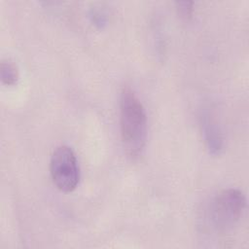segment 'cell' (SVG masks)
Returning a JSON list of instances; mask_svg holds the SVG:
<instances>
[{"label":"cell","mask_w":249,"mask_h":249,"mask_svg":"<svg viewBox=\"0 0 249 249\" xmlns=\"http://www.w3.org/2000/svg\"><path fill=\"white\" fill-rule=\"evenodd\" d=\"M1 81L7 86H13L18 82V71L14 62L9 59H4L0 65Z\"/></svg>","instance_id":"obj_5"},{"label":"cell","mask_w":249,"mask_h":249,"mask_svg":"<svg viewBox=\"0 0 249 249\" xmlns=\"http://www.w3.org/2000/svg\"><path fill=\"white\" fill-rule=\"evenodd\" d=\"M202 131L206 147L213 155L220 154L223 149V134L216 120L209 114L203 117Z\"/></svg>","instance_id":"obj_4"},{"label":"cell","mask_w":249,"mask_h":249,"mask_svg":"<svg viewBox=\"0 0 249 249\" xmlns=\"http://www.w3.org/2000/svg\"><path fill=\"white\" fill-rule=\"evenodd\" d=\"M50 172L54 186L59 191L70 193L77 188L80 169L76 155L70 147H56L51 156Z\"/></svg>","instance_id":"obj_3"},{"label":"cell","mask_w":249,"mask_h":249,"mask_svg":"<svg viewBox=\"0 0 249 249\" xmlns=\"http://www.w3.org/2000/svg\"><path fill=\"white\" fill-rule=\"evenodd\" d=\"M193 2H176V7L179 15L184 18H189L193 12Z\"/></svg>","instance_id":"obj_6"},{"label":"cell","mask_w":249,"mask_h":249,"mask_svg":"<svg viewBox=\"0 0 249 249\" xmlns=\"http://www.w3.org/2000/svg\"><path fill=\"white\" fill-rule=\"evenodd\" d=\"M245 206L246 198L240 190L233 188L223 190L210 200L207 206V223L216 232H227L238 223Z\"/></svg>","instance_id":"obj_2"},{"label":"cell","mask_w":249,"mask_h":249,"mask_svg":"<svg viewBox=\"0 0 249 249\" xmlns=\"http://www.w3.org/2000/svg\"><path fill=\"white\" fill-rule=\"evenodd\" d=\"M121 138L125 153L138 158L147 138V116L143 104L129 87H124L120 95Z\"/></svg>","instance_id":"obj_1"}]
</instances>
